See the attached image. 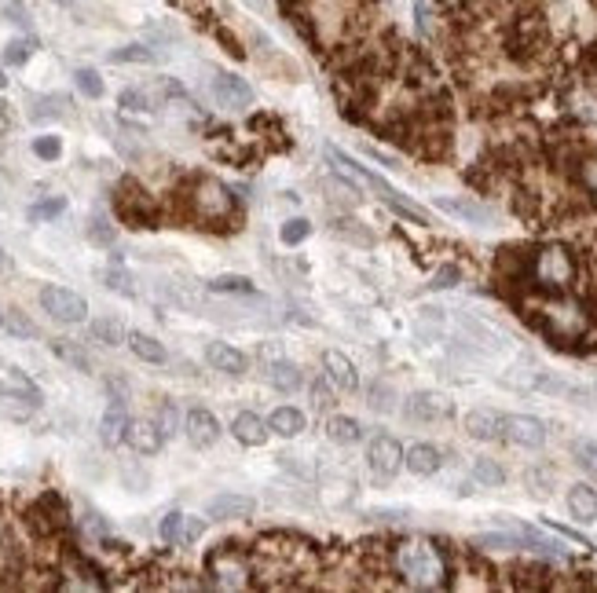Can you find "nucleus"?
Segmentation results:
<instances>
[{"label":"nucleus","mask_w":597,"mask_h":593,"mask_svg":"<svg viewBox=\"0 0 597 593\" xmlns=\"http://www.w3.org/2000/svg\"><path fill=\"white\" fill-rule=\"evenodd\" d=\"M437 205H440L444 212H451V217L466 220V224H492V220H495L492 209L480 205V202H469V198H437Z\"/></svg>","instance_id":"obj_20"},{"label":"nucleus","mask_w":597,"mask_h":593,"mask_svg":"<svg viewBox=\"0 0 597 593\" xmlns=\"http://www.w3.org/2000/svg\"><path fill=\"white\" fill-rule=\"evenodd\" d=\"M74 81H77V92H81V95H88V99H99V95H103V77H99L92 67H81V70L74 74Z\"/></svg>","instance_id":"obj_36"},{"label":"nucleus","mask_w":597,"mask_h":593,"mask_svg":"<svg viewBox=\"0 0 597 593\" xmlns=\"http://www.w3.org/2000/svg\"><path fill=\"white\" fill-rule=\"evenodd\" d=\"M184 433H187L191 447L209 451L216 440H221V421H216V414H209L205 407H194V410H187V418H184Z\"/></svg>","instance_id":"obj_10"},{"label":"nucleus","mask_w":597,"mask_h":593,"mask_svg":"<svg viewBox=\"0 0 597 593\" xmlns=\"http://www.w3.org/2000/svg\"><path fill=\"white\" fill-rule=\"evenodd\" d=\"M308 396H312V407H315V410H330V407H334V396H330V385H327V382H322V377H315V382H312Z\"/></svg>","instance_id":"obj_44"},{"label":"nucleus","mask_w":597,"mask_h":593,"mask_svg":"<svg viewBox=\"0 0 597 593\" xmlns=\"http://www.w3.org/2000/svg\"><path fill=\"white\" fill-rule=\"evenodd\" d=\"M513 586H520V589H547V586H554V579H550L547 564H517L513 568Z\"/></svg>","instance_id":"obj_27"},{"label":"nucleus","mask_w":597,"mask_h":593,"mask_svg":"<svg viewBox=\"0 0 597 593\" xmlns=\"http://www.w3.org/2000/svg\"><path fill=\"white\" fill-rule=\"evenodd\" d=\"M322 370H327V382L338 389V392H356L359 389V373H356V363L341 352H322Z\"/></svg>","instance_id":"obj_14"},{"label":"nucleus","mask_w":597,"mask_h":593,"mask_svg":"<svg viewBox=\"0 0 597 593\" xmlns=\"http://www.w3.org/2000/svg\"><path fill=\"white\" fill-rule=\"evenodd\" d=\"M111 63H154V51L143 44H125L111 56Z\"/></svg>","instance_id":"obj_38"},{"label":"nucleus","mask_w":597,"mask_h":593,"mask_svg":"<svg viewBox=\"0 0 597 593\" xmlns=\"http://www.w3.org/2000/svg\"><path fill=\"white\" fill-rule=\"evenodd\" d=\"M327 440L338 444V447H348V444L363 440V428H359V421L348 418V414H330V418H327Z\"/></svg>","instance_id":"obj_26"},{"label":"nucleus","mask_w":597,"mask_h":593,"mask_svg":"<svg viewBox=\"0 0 597 593\" xmlns=\"http://www.w3.org/2000/svg\"><path fill=\"white\" fill-rule=\"evenodd\" d=\"M176 202H184L187 220H194L198 228H209V231H221L224 224L235 228V220H239L235 194L216 176H191L187 187L176 191Z\"/></svg>","instance_id":"obj_1"},{"label":"nucleus","mask_w":597,"mask_h":593,"mask_svg":"<svg viewBox=\"0 0 597 593\" xmlns=\"http://www.w3.org/2000/svg\"><path fill=\"white\" fill-rule=\"evenodd\" d=\"M33 51H37V40H30V37H23V40H8V48H5V63H8V67H23V63H30Z\"/></svg>","instance_id":"obj_35"},{"label":"nucleus","mask_w":597,"mask_h":593,"mask_svg":"<svg viewBox=\"0 0 597 593\" xmlns=\"http://www.w3.org/2000/svg\"><path fill=\"white\" fill-rule=\"evenodd\" d=\"M572 451H575V462H579L586 472H597V440H579Z\"/></svg>","instance_id":"obj_42"},{"label":"nucleus","mask_w":597,"mask_h":593,"mask_svg":"<svg viewBox=\"0 0 597 593\" xmlns=\"http://www.w3.org/2000/svg\"><path fill=\"white\" fill-rule=\"evenodd\" d=\"M154 92H158V88H125L118 103L125 106V111L147 114V111H158V106H161V99H154Z\"/></svg>","instance_id":"obj_30"},{"label":"nucleus","mask_w":597,"mask_h":593,"mask_svg":"<svg viewBox=\"0 0 597 593\" xmlns=\"http://www.w3.org/2000/svg\"><path fill=\"white\" fill-rule=\"evenodd\" d=\"M279 235H283V242H286V246H301V242L312 235V224H308L304 217H294V220H286V224H283V231H279Z\"/></svg>","instance_id":"obj_39"},{"label":"nucleus","mask_w":597,"mask_h":593,"mask_svg":"<svg viewBox=\"0 0 597 593\" xmlns=\"http://www.w3.org/2000/svg\"><path fill=\"white\" fill-rule=\"evenodd\" d=\"M466 433L473 440H502V414L487 410V407H476L466 414Z\"/></svg>","instance_id":"obj_19"},{"label":"nucleus","mask_w":597,"mask_h":593,"mask_svg":"<svg viewBox=\"0 0 597 593\" xmlns=\"http://www.w3.org/2000/svg\"><path fill=\"white\" fill-rule=\"evenodd\" d=\"M88 334H92V341H99L106 348H118V345L129 341V334H125V327H122L118 319H95L92 327H88Z\"/></svg>","instance_id":"obj_28"},{"label":"nucleus","mask_w":597,"mask_h":593,"mask_svg":"<svg viewBox=\"0 0 597 593\" xmlns=\"http://www.w3.org/2000/svg\"><path fill=\"white\" fill-rule=\"evenodd\" d=\"M8 19H12V22H23V26L30 22V19H26V12H23L19 4H15V8H8Z\"/></svg>","instance_id":"obj_52"},{"label":"nucleus","mask_w":597,"mask_h":593,"mask_svg":"<svg viewBox=\"0 0 597 593\" xmlns=\"http://www.w3.org/2000/svg\"><path fill=\"white\" fill-rule=\"evenodd\" d=\"M209 571L213 575H221L216 582H224V586H246L249 579V564H246V557H235V550L231 546H221L213 557H209Z\"/></svg>","instance_id":"obj_11"},{"label":"nucleus","mask_w":597,"mask_h":593,"mask_svg":"<svg viewBox=\"0 0 597 593\" xmlns=\"http://www.w3.org/2000/svg\"><path fill=\"white\" fill-rule=\"evenodd\" d=\"M51 352H56L63 363H70V366H77V370H92V359L85 355V348H77V345H70L67 337H51Z\"/></svg>","instance_id":"obj_32"},{"label":"nucleus","mask_w":597,"mask_h":593,"mask_svg":"<svg viewBox=\"0 0 597 593\" xmlns=\"http://www.w3.org/2000/svg\"><path fill=\"white\" fill-rule=\"evenodd\" d=\"M502 440L513 447H542L547 444V421L531 414H502Z\"/></svg>","instance_id":"obj_9"},{"label":"nucleus","mask_w":597,"mask_h":593,"mask_svg":"<svg viewBox=\"0 0 597 593\" xmlns=\"http://www.w3.org/2000/svg\"><path fill=\"white\" fill-rule=\"evenodd\" d=\"M41 308L56 319V322H70V327H77V322L88 319V301L67 286H44L41 290Z\"/></svg>","instance_id":"obj_6"},{"label":"nucleus","mask_w":597,"mask_h":593,"mask_svg":"<svg viewBox=\"0 0 597 593\" xmlns=\"http://www.w3.org/2000/svg\"><path fill=\"white\" fill-rule=\"evenodd\" d=\"M202 535H205V520H198V517H184V524H180V546H194Z\"/></svg>","instance_id":"obj_45"},{"label":"nucleus","mask_w":597,"mask_h":593,"mask_svg":"<svg viewBox=\"0 0 597 593\" xmlns=\"http://www.w3.org/2000/svg\"><path fill=\"white\" fill-rule=\"evenodd\" d=\"M33 154H37L41 161H56V157L63 154L59 136H37V139H33Z\"/></svg>","instance_id":"obj_41"},{"label":"nucleus","mask_w":597,"mask_h":593,"mask_svg":"<svg viewBox=\"0 0 597 593\" xmlns=\"http://www.w3.org/2000/svg\"><path fill=\"white\" fill-rule=\"evenodd\" d=\"M267 425H271V433H276V436L294 440V436L304 433L308 421H304V414L297 407H276V410H271V418H267Z\"/></svg>","instance_id":"obj_25"},{"label":"nucleus","mask_w":597,"mask_h":593,"mask_svg":"<svg viewBox=\"0 0 597 593\" xmlns=\"http://www.w3.org/2000/svg\"><path fill=\"white\" fill-rule=\"evenodd\" d=\"M8 129H12V111H8V103L0 99V139L8 136Z\"/></svg>","instance_id":"obj_51"},{"label":"nucleus","mask_w":597,"mask_h":593,"mask_svg":"<svg viewBox=\"0 0 597 593\" xmlns=\"http://www.w3.org/2000/svg\"><path fill=\"white\" fill-rule=\"evenodd\" d=\"M12 275H15V260H12V253L0 249V279H12Z\"/></svg>","instance_id":"obj_50"},{"label":"nucleus","mask_w":597,"mask_h":593,"mask_svg":"<svg viewBox=\"0 0 597 593\" xmlns=\"http://www.w3.org/2000/svg\"><path fill=\"white\" fill-rule=\"evenodd\" d=\"M253 513H257V502H253L249 495H235V491L216 495V499H209V506H205V517H209V520H246V517H253Z\"/></svg>","instance_id":"obj_13"},{"label":"nucleus","mask_w":597,"mask_h":593,"mask_svg":"<svg viewBox=\"0 0 597 593\" xmlns=\"http://www.w3.org/2000/svg\"><path fill=\"white\" fill-rule=\"evenodd\" d=\"M129 410H125V400H114L111 407H106V414H103V421H99V440H103V447H118V444H125V433H129Z\"/></svg>","instance_id":"obj_16"},{"label":"nucleus","mask_w":597,"mask_h":593,"mask_svg":"<svg viewBox=\"0 0 597 593\" xmlns=\"http://www.w3.org/2000/svg\"><path fill=\"white\" fill-rule=\"evenodd\" d=\"M114 212H118V220L129 224V228H158V220H161L158 198L136 176H125L114 187Z\"/></svg>","instance_id":"obj_4"},{"label":"nucleus","mask_w":597,"mask_h":593,"mask_svg":"<svg viewBox=\"0 0 597 593\" xmlns=\"http://www.w3.org/2000/svg\"><path fill=\"white\" fill-rule=\"evenodd\" d=\"M88 238H92L95 246H114V228L106 224L103 217H95V220H92V228H88Z\"/></svg>","instance_id":"obj_48"},{"label":"nucleus","mask_w":597,"mask_h":593,"mask_svg":"<svg viewBox=\"0 0 597 593\" xmlns=\"http://www.w3.org/2000/svg\"><path fill=\"white\" fill-rule=\"evenodd\" d=\"M205 363H209L213 370H221V373H231V377L246 373V366H249V359H246L239 348L224 345V341H209V345H205Z\"/></svg>","instance_id":"obj_18"},{"label":"nucleus","mask_w":597,"mask_h":593,"mask_svg":"<svg viewBox=\"0 0 597 593\" xmlns=\"http://www.w3.org/2000/svg\"><path fill=\"white\" fill-rule=\"evenodd\" d=\"M568 513L579 520V524H593L597 520V491L590 483H575L568 491Z\"/></svg>","instance_id":"obj_24"},{"label":"nucleus","mask_w":597,"mask_h":593,"mask_svg":"<svg viewBox=\"0 0 597 593\" xmlns=\"http://www.w3.org/2000/svg\"><path fill=\"white\" fill-rule=\"evenodd\" d=\"M575 275H579V264L568 246L554 242V246H542L538 253H531V286L547 290V293H568Z\"/></svg>","instance_id":"obj_3"},{"label":"nucleus","mask_w":597,"mask_h":593,"mask_svg":"<svg viewBox=\"0 0 597 593\" xmlns=\"http://www.w3.org/2000/svg\"><path fill=\"white\" fill-rule=\"evenodd\" d=\"M403 458H407V451L400 447L396 436H385V433H382V436H374V440L366 444V465H370L374 476H382V480H393V476L400 472Z\"/></svg>","instance_id":"obj_8"},{"label":"nucleus","mask_w":597,"mask_h":593,"mask_svg":"<svg viewBox=\"0 0 597 593\" xmlns=\"http://www.w3.org/2000/svg\"><path fill=\"white\" fill-rule=\"evenodd\" d=\"M403 465H407L414 476H432V472H440L444 454H440V447H432V444H414V447L407 451Z\"/></svg>","instance_id":"obj_22"},{"label":"nucleus","mask_w":597,"mask_h":593,"mask_svg":"<svg viewBox=\"0 0 597 593\" xmlns=\"http://www.w3.org/2000/svg\"><path fill=\"white\" fill-rule=\"evenodd\" d=\"M403 414H407V421H414V425H437V421H451V418H455V407H451V400L440 396V392H414V396H407Z\"/></svg>","instance_id":"obj_7"},{"label":"nucleus","mask_w":597,"mask_h":593,"mask_svg":"<svg viewBox=\"0 0 597 593\" xmlns=\"http://www.w3.org/2000/svg\"><path fill=\"white\" fill-rule=\"evenodd\" d=\"M129 348L143 359V363H166V345L161 341H154L150 334H140V330H132L129 334Z\"/></svg>","instance_id":"obj_29"},{"label":"nucleus","mask_w":597,"mask_h":593,"mask_svg":"<svg viewBox=\"0 0 597 593\" xmlns=\"http://www.w3.org/2000/svg\"><path fill=\"white\" fill-rule=\"evenodd\" d=\"M5 327H8L15 337H37V327H33V322H30L23 311H12V315L5 319Z\"/></svg>","instance_id":"obj_47"},{"label":"nucleus","mask_w":597,"mask_h":593,"mask_svg":"<svg viewBox=\"0 0 597 593\" xmlns=\"http://www.w3.org/2000/svg\"><path fill=\"white\" fill-rule=\"evenodd\" d=\"M231 436H235L239 444H246V447H264L267 436H271V425H267L260 414L242 410V414L231 421Z\"/></svg>","instance_id":"obj_17"},{"label":"nucleus","mask_w":597,"mask_h":593,"mask_svg":"<svg viewBox=\"0 0 597 593\" xmlns=\"http://www.w3.org/2000/svg\"><path fill=\"white\" fill-rule=\"evenodd\" d=\"M260 377H264L271 389H279V392H286V396L304 385L301 366H297L294 359H286L279 348H271V345L260 348Z\"/></svg>","instance_id":"obj_5"},{"label":"nucleus","mask_w":597,"mask_h":593,"mask_svg":"<svg viewBox=\"0 0 597 593\" xmlns=\"http://www.w3.org/2000/svg\"><path fill=\"white\" fill-rule=\"evenodd\" d=\"M180 524H184V513H166V520H161V527H158V535H161V543L166 546H180Z\"/></svg>","instance_id":"obj_40"},{"label":"nucleus","mask_w":597,"mask_h":593,"mask_svg":"<svg viewBox=\"0 0 597 593\" xmlns=\"http://www.w3.org/2000/svg\"><path fill=\"white\" fill-rule=\"evenodd\" d=\"M473 480L480 483V488H502L506 472H502V465L495 458H476L473 462Z\"/></svg>","instance_id":"obj_31"},{"label":"nucleus","mask_w":597,"mask_h":593,"mask_svg":"<svg viewBox=\"0 0 597 593\" xmlns=\"http://www.w3.org/2000/svg\"><path fill=\"white\" fill-rule=\"evenodd\" d=\"M158 428L166 433V440L180 428V414H176V407L173 403H161V410H158Z\"/></svg>","instance_id":"obj_46"},{"label":"nucleus","mask_w":597,"mask_h":593,"mask_svg":"<svg viewBox=\"0 0 597 593\" xmlns=\"http://www.w3.org/2000/svg\"><path fill=\"white\" fill-rule=\"evenodd\" d=\"M56 4H63V8H67V4H70V0H56Z\"/></svg>","instance_id":"obj_54"},{"label":"nucleus","mask_w":597,"mask_h":593,"mask_svg":"<svg viewBox=\"0 0 597 593\" xmlns=\"http://www.w3.org/2000/svg\"><path fill=\"white\" fill-rule=\"evenodd\" d=\"M330 235L334 238H341V242H348V246H374V231L363 224V220H356V217H334V224H330Z\"/></svg>","instance_id":"obj_23"},{"label":"nucleus","mask_w":597,"mask_h":593,"mask_svg":"<svg viewBox=\"0 0 597 593\" xmlns=\"http://www.w3.org/2000/svg\"><path fill=\"white\" fill-rule=\"evenodd\" d=\"M0 327H5V315H0Z\"/></svg>","instance_id":"obj_55"},{"label":"nucleus","mask_w":597,"mask_h":593,"mask_svg":"<svg viewBox=\"0 0 597 593\" xmlns=\"http://www.w3.org/2000/svg\"><path fill=\"white\" fill-rule=\"evenodd\" d=\"M319 191L322 198H327L334 209H356L359 205V187L352 180H338V176H327V180H319Z\"/></svg>","instance_id":"obj_21"},{"label":"nucleus","mask_w":597,"mask_h":593,"mask_svg":"<svg viewBox=\"0 0 597 593\" xmlns=\"http://www.w3.org/2000/svg\"><path fill=\"white\" fill-rule=\"evenodd\" d=\"M393 571L414 589H440V586H448L444 553L432 543H421V538H411V543L393 546Z\"/></svg>","instance_id":"obj_2"},{"label":"nucleus","mask_w":597,"mask_h":593,"mask_svg":"<svg viewBox=\"0 0 597 593\" xmlns=\"http://www.w3.org/2000/svg\"><path fill=\"white\" fill-rule=\"evenodd\" d=\"M8 85V77H5V70H0V88H5Z\"/></svg>","instance_id":"obj_53"},{"label":"nucleus","mask_w":597,"mask_h":593,"mask_svg":"<svg viewBox=\"0 0 597 593\" xmlns=\"http://www.w3.org/2000/svg\"><path fill=\"white\" fill-rule=\"evenodd\" d=\"M63 209H67V198H44L30 209V220H56L63 217Z\"/></svg>","instance_id":"obj_37"},{"label":"nucleus","mask_w":597,"mask_h":593,"mask_svg":"<svg viewBox=\"0 0 597 593\" xmlns=\"http://www.w3.org/2000/svg\"><path fill=\"white\" fill-rule=\"evenodd\" d=\"M389 400H393V392H389L385 385H374V389H370V403H374V410H393Z\"/></svg>","instance_id":"obj_49"},{"label":"nucleus","mask_w":597,"mask_h":593,"mask_svg":"<svg viewBox=\"0 0 597 593\" xmlns=\"http://www.w3.org/2000/svg\"><path fill=\"white\" fill-rule=\"evenodd\" d=\"M99 283L106 286V290H114V293H122V297H132L136 290H132V279H129V272L122 264H114V267H106V272H99Z\"/></svg>","instance_id":"obj_33"},{"label":"nucleus","mask_w":597,"mask_h":593,"mask_svg":"<svg viewBox=\"0 0 597 593\" xmlns=\"http://www.w3.org/2000/svg\"><path fill=\"white\" fill-rule=\"evenodd\" d=\"M462 283V267L458 264H448V267H440L437 275H432V290H451V286H458Z\"/></svg>","instance_id":"obj_43"},{"label":"nucleus","mask_w":597,"mask_h":593,"mask_svg":"<svg viewBox=\"0 0 597 593\" xmlns=\"http://www.w3.org/2000/svg\"><path fill=\"white\" fill-rule=\"evenodd\" d=\"M209 290L213 293H239V297H246V293H253V283L246 275H216L209 283Z\"/></svg>","instance_id":"obj_34"},{"label":"nucleus","mask_w":597,"mask_h":593,"mask_svg":"<svg viewBox=\"0 0 597 593\" xmlns=\"http://www.w3.org/2000/svg\"><path fill=\"white\" fill-rule=\"evenodd\" d=\"M213 95H216V103L231 106V111H246V106L253 103V88L239 74H216L213 77Z\"/></svg>","instance_id":"obj_12"},{"label":"nucleus","mask_w":597,"mask_h":593,"mask_svg":"<svg viewBox=\"0 0 597 593\" xmlns=\"http://www.w3.org/2000/svg\"><path fill=\"white\" fill-rule=\"evenodd\" d=\"M125 444H129L136 454H158L161 444H166V433L158 428V421L132 418V421H129V433H125Z\"/></svg>","instance_id":"obj_15"}]
</instances>
